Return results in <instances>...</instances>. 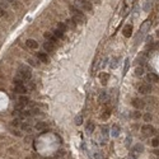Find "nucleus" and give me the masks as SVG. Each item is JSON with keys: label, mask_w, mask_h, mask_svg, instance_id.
<instances>
[{"label": "nucleus", "mask_w": 159, "mask_h": 159, "mask_svg": "<svg viewBox=\"0 0 159 159\" xmlns=\"http://www.w3.org/2000/svg\"><path fill=\"white\" fill-rule=\"evenodd\" d=\"M70 13L73 16V19L75 23H79V24H83L85 22V17L84 14L81 13V10H79V8H77V6H73L70 5Z\"/></svg>", "instance_id": "nucleus-1"}, {"label": "nucleus", "mask_w": 159, "mask_h": 159, "mask_svg": "<svg viewBox=\"0 0 159 159\" xmlns=\"http://www.w3.org/2000/svg\"><path fill=\"white\" fill-rule=\"evenodd\" d=\"M75 5H77V8H79L81 10H88L90 13L93 12V5L89 0H77Z\"/></svg>", "instance_id": "nucleus-2"}, {"label": "nucleus", "mask_w": 159, "mask_h": 159, "mask_svg": "<svg viewBox=\"0 0 159 159\" xmlns=\"http://www.w3.org/2000/svg\"><path fill=\"white\" fill-rule=\"evenodd\" d=\"M19 75H20V77L23 78L24 80L31 79V77H32L31 67L27 66V65H20V66H19Z\"/></svg>", "instance_id": "nucleus-3"}, {"label": "nucleus", "mask_w": 159, "mask_h": 159, "mask_svg": "<svg viewBox=\"0 0 159 159\" xmlns=\"http://www.w3.org/2000/svg\"><path fill=\"white\" fill-rule=\"evenodd\" d=\"M149 27H150V20H146L145 23H144L143 26H141V29H140V34L138 36V41L141 38V37L145 34L146 32H148V29H149Z\"/></svg>", "instance_id": "nucleus-4"}, {"label": "nucleus", "mask_w": 159, "mask_h": 159, "mask_svg": "<svg viewBox=\"0 0 159 159\" xmlns=\"http://www.w3.org/2000/svg\"><path fill=\"white\" fill-rule=\"evenodd\" d=\"M132 106L136 108V110H143L144 107H145V103H144L143 99H139V98H135V99H132Z\"/></svg>", "instance_id": "nucleus-5"}, {"label": "nucleus", "mask_w": 159, "mask_h": 159, "mask_svg": "<svg viewBox=\"0 0 159 159\" xmlns=\"http://www.w3.org/2000/svg\"><path fill=\"white\" fill-rule=\"evenodd\" d=\"M141 132L144 135H151V134H154V128H153V126H150V125H144L141 127Z\"/></svg>", "instance_id": "nucleus-6"}, {"label": "nucleus", "mask_w": 159, "mask_h": 159, "mask_svg": "<svg viewBox=\"0 0 159 159\" xmlns=\"http://www.w3.org/2000/svg\"><path fill=\"white\" fill-rule=\"evenodd\" d=\"M150 90H151V87L149 84H141V85H139V92L141 94H148V93H150Z\"/></svg>", "instance_id": "nucleus-7"}, {"label": "nucleus", "mask_w": 159, "mask_h": 159, "mask_svg": "<svg viewBox=\"0 0 159 159\" xmlns=\"http://www.w3.org/2000/svg\"><path fill=\"white\" fill-rule=\"evenodd\" d=\"M43 48H45V51H47V52H52L55 50V45L52 43L51 41H46L43 43Z\"/></svg>", "instance_id": "nucleus-8"}, {"label": "nucleus", "mask_w": 159, "mask_h": 159, "mask_svg": "<svg viewBox=\"0 0 159 159\" xmlns=\"http://www.w3.org/2000/svg\"><path fill=\"white\" fill-rule=\"evenodd\" d=\"M122 33H124L125 37H130V36L132 34V26H131V24H126V26L124 27Z\"/></svg>", "instance_id": "nucleus-9"}, {"label": "nucleus", "mask_w": 159, "mask_h": 159, "mask_svg": "<svg viewBox=\"0 0 159 159\" xmlns=\"http://www.w3.org/2000/svg\"><path fill=\"white\" fill-rule=\"evenodd\" d=\"M99 79H101L102 84L106 85V84H107V81H108V79H110V74L108 73H101L99 74Z\"/></svg>", "instance_id": "nucleus-10"}, {"label": "nucleus", "mask_w": 159, "mask_h": 159, "mask_svg": "<svg viewBox=\"0 0 159 159\" xmlns=\"http://www.w3.org/2000/svg\"><path fill=\"white\" fill-rule=\"evenodd\" d=\"M98 99H99V102H101V103L107 102V101H108V93H107V92H104V90H102V92L99 93V95H98Z\"/></svg>", "instance_id": "nucleus-11"}, {"label": "nucleus", "mask_w": 159, "mask_h": 159, "mask_svg": "<svg viewBox=\"0 0 159 159\" xmlns=\"http://www.w3.org/2000/svg\"><path fill=\"white\" fill-rule=\"evenodd\" d=\"M26 45H27L28 48H32V50H36L38 47V43H37V41H34V40H27Z\"/></svg>", "instance_id": "nucleus-12"}, {"label": "nucleus", "mask_w": 159, "mask_h": 159, "mask_svg": "<svg viewBox=\"0 0 159 159\" xmlns=\"http://www.w3.org/2000/svg\"><path fill=\"white\" fill-rule=\"evenodd\" d=\"M16 93H18V94H24V93H27V88L23 85V84H18V85H16Z\"/></svg>", "instance_id": "nucleus-13"}, {"label": "nucleus", "mask_w": 159, "mask_h": 159, "mask_svg": "<svg viewBox=\"0 0 159 159\" xmlns=\"http://www.w3.org/2000/svg\"><path fill=\"white\" fill-rule=\"evenodd\" d=\"M146 79H148L149 83H155V81H158V75L154 74V73H149L146 75Z\"/></svg>", "instance_id": "nucleus-14"}, {"label": "nucleus", "mask_w": 159, "mask_h": 159, "mask_svg": "<svg viewBox=\"0 0 159 159\" xmlns=\"http://www.w3.org/2000/svg\"><path fill=\"white\" fill-rule=\"evenodd\" d=\"M37 59L40 60V61H42V63H48V57H47V55L46 54H43V52H40V54H37Z\"/></svg>", "instance_id": "nucleus-15"}, {"label": "nucleus", "mask_w": 159, "mask_h": 159, "mask_svg": "<svg viewBox=\"0 0 159 159\" xmlns=\"http://www.w3.org/2000/svg\"><path fill=\"white\" fill-rule=\"evenodd\" d=\"M46 127H47V124L46 122H37L36 126H34V128H36L37 131H43Z\"/></svg>", "instance_id": "nucleus-16"}, {"label": "nucleus", "mask_w": 159, "mask_h": 159, "mask_svg": "<svg viewBox=\"0 0 159 159\" xmlns=\"http://www.w3.org/2000/svg\"><path fill=\"white\" fill-rule=\"evenodd\" d=\"M85 131H87L88 134H92V132L94 131V124H93V122H88V125H87V127H85Z\"/></svg>", "instance_id": "nucleus-17"}, {"label": "nucleus", "mask_w": 159, "mask_h": 159, "mask_svg": "<svg viewBox=\"0 0 159 159\" xmlns=\"http://www.w3.org/2000/svg\"><path fill=\"white\" fill-rule=\"evenodd\" d=\"M118 134H120V127L117 126V125H113V127H112V136H118Z\"/></svg>", "instance_id": "nucleus-18"}, {"label": "nucleus", "mask_w": 159, "mask_h": 159, "mask_svg": "<svg viewBox=\"0 0 159 159\" xmlns=\"http://www.w3.org/2000/svg\"><path fill=\"white\" fill-rule=\"evenodd\" d=\"M54 34L57 37V38H64V32L63 31H60V29H54Z\"/></svg>", "instance_id": "nucleus-19"}, {"label": "nucleus", "mask_w": 159, "mask_h": 159, "mask_svg": "<svg viewBox=\"0 0 159 159\" xmlns=\"http://www.w3.org/2000/svg\"><path fill=\"white\" fill-rule=\"evenodd\" d=\"M144 74V67L143 66H138L135 69V75H138V77H141V75Z\"/></svg>", "instance_id": "nucleus-20"}, {"label": "nucleus", "mask_w": 159, "mask_h": 159, "mask_svg": "<svg viewBox=\"0 0 159 159\" xmlns=\"http://www.w3.org/2000/svg\"><path fill=\"white\" fill-rule=\"evenodd\" d=\"M128 66H130V63H128V59H126V60H125V65H124V71H122V75H126V74H127Z\"/></svg>", "instance_id": "nucleus-21"}, {"label": "nucleus", "mask_w": 159, "mask_h": 159, "mask_svg": "<svg viewBox=\"0 0 159 159\" xmlns=\"http://www.w3.org/2000/svg\"><path fill=\"white\" fill-rule=\"evenodd\" d=\"M66 27H70V28H75V22H74V19H67L66 20Z\"/></svg>", "instance_id": "nucleus-22"}, {"label": "nucleus", "mask_w": 159, "mask_h": 159, "mask_svg": "<svg viewBox=\"0 0 159 159\" xmlns=\"http://www.w3.org/2000/svg\"><path fill=\"white\" fill-rule=\"evenodd\" d=\"M131 117L135 118V120H138V118L141 117V113H140L139 111H134V112H131Z\"/></svg>", "instance_id": "nucleus-23"}, {"label": "nucleus", "mask_w": 159, "mask_h": 159, "mask_svg": "<svg viewBox=\"0 0 159 159\" xmlns=\"http://www.w3.org/2000/svg\"><path fill=\"white\" fill-rule=\"evenodd\" d=\"M103 112H104V113L102 115V117H103L104 120H106V118H108V117H110V115H111V110H110V108H106Z\"/></svg>", "instance_id": "nucleus-24"}, {"label": "nucleus", "mask_w": 159, "mask_h": 159, "mask_svg": "<svg viewBox=\"0 0 159 159\" xmlns=\"http://www.w3.org/2000/svg\"><path fill=\"white\" fill-rule=\"evenodd\" d=\"M22 130H24V131H29V130H31V125H29L28 122L22 124Z\"/></svg>", "instance_id": "nucleus-25"}, {"label": "nucleus", "mask_w": 159, "mask_h": 159, "mask_svg": "<svg viewBox=\"0 0 159 159\" xmlns=\"http://www.w3.org/2000/svg\"><path fill=\"white\" fill-rule=\"evenodd\" d=\"M57 29H60V31H63V32H65L66 29H67V27L64 24V23H57Z\"/></svg>", "instance_id": "nucleus-26"}, {"label": "nucleus", "mask_w": 159, "mask_h": 159, "mask_svg": "<svg viewBox=\"0 0 159 159\" xmlns=\"http://www.w3.org/2000/svg\"><path fill=\"white\" fill-rule=\"evenodd\" d=\"M43 36H45V38H46L47 41H51V40L55 37V36H52V33H51V32H46V33H45Z\"/></svg>", "instance_id": "nucleus-27"}, {"label": "nucleus", "mask_w": 159, "mask_h": 159, "mask_svg": "<svg viewBox=\"0 0 159 159\" xmlns=\"http://www.w3.org/2000/svg\"><path fill=\"white\" fill-rule=\"evenodd\" d=\"M28 64H29V65H32V66H38V64H40V63H38V60L36 61V60H33V59H29V60H28Z\"/></svg>", "instance_id": "nucleus-28"}, {"label": "nucleus", "mask_w": 159, "mask_h": 159, "mask_svg": "<svg viewBox=\"0 0 159 159\" xmlns=\"http://www.w3.org/2000/svg\"><path fill=\"white\" fill-rule=\"evenodd\" d=\"M150 8H151V3L148 0V1H146L145 4H144V10H145V12H149V9H150Z\"/></svg>", "instance_id": "nucleus-29"}, {"label": "nucleus", "mask_w": 159, "mask_h": 159, "mask_svg": "<svg viewBox=\"0 0 159 159\" xmlns=\"http://www.w3.org/2000/svg\"><path fill=\"white\" fill-rule=\"evenodd\" d=\"M143 150H144V146L141 145V144H138V145L135 146V151H139V153H141Z\"/></svg>", "instance_id": "nucleus-30"}, {"label": "nucleus", "mask_w": 159, "mask_h": 159, "mask_svg": "<svg viewBox=\"0 0 159 159\" xmlns=\"http://www.w3.org/2000/svg\"><path fill=\"white\" fill-rule=\"evenodd\" d=\"M22 103H24V104H27L28 102H29V98L28 97H20V99H19Z\"/></svg>", "instance_id": "nucleus-31"}, {"label": "nucleus", "mask_w": 159, "mask_h": 159, "mask_svg": "<svg viewBox=\"0 0 159 159\" xmlns=\"http://www.w3.org/2000/svg\"><path fill=\"white\" fill-rule=\"evenodd\" d=\"M151 145H153L154 148L159 146V140H158V139H153V141H151Z\"/></svg>", "instance_id": "nucleus-32"}, {"label": "nucleus", "mask_w": 159, "mask_h": 159, "mask_svg": "<svg viewBox=\"0 0 159 159\" xmlns=\"http://www.w3.org/2000/svg\"><path fill=\"white\" fill-rule=\"evenodd\" d=\"M116 65H117V59L115 57V59H112V63H111V67H113V69H115V67H116Z\"/></svg>", "instance_id": "nucleus-33"}, {"label": "nucleus", "mask_w": 159, "mask_h": 159, "mask_svg": "<svg viewBox=\"0 0 159 159\" xmlns=\"http://www.w3.org/2000/svg\"><path fill=\"white\" fill-rule=\"evenodd\" d=\"M75 121H77V122H75L77 125H81V124H83V122H81V121H83V117H81V116H78Z\"/></svg>", "instance_id": "nucleus-34"}, {"label": "nucleus", "mask_w": 159, "mask_h": 159, "mask_svg": "<svg viewBox=\"0 0 159 159\" xmlns=\"http://www.w3.org/2000/svg\"><path fill=\"white\" fill-rule=\"evenodd\" d=\"M144 120H145L146 122H148V121H150V120H151V115H149V113H146V115L144 116Z\"/></svg>", "instance_id": "nucleus-35"}, {"label": "nucleus", "mask_w": 159, "mask_h": 159, "mask_svg": "<svg viewBox=\"0 0 159 159\" xmlns=\"http://www.w3.org/2000/svg\"><path fill=\"white\" fill-rule=\"evenodd\" d=\"M102 131H103V135H104V136H107V135H108V128H107V127H103V128H102Z\"/></svg>", "instance_id": "nucleus-36"}, {"label": "nucleus", "mask_w": 159, "mask_h": 159, "mask_svg": "<svg viewBox=\"0 0 159 159\" xmlns=\"http://www.w3.org/2000/svg\"><path fill=\"white\" fill-rule=\"evenodd\" d=\"M19 122H20L19 120H14V121H13V126H18V125H19Z\"/></svg>", "instance_id": "nucleus-37"}, {"label": "nucleus", "mask_w": 159, "mask_h": 159, "mask_svg": "<svg viewBox=\"0 0 159 159\" xmlns=\"http://www.w3.org/2000/svg\"><path fill=\"white\" fill-rule=\"evenodd\" d=\"M5 16V12H4V9L3 8H0V17H4Z\"/></svg>", "instance_id": "nucleus-38"}, {"label": "nucleus", "mask_w": 159, "mask_h": 159, "mask_svg": "<svg viewBox=\"0 0 159 159\" xmlns=\"http://www.w3.org/2000/svg\"><path fill=\"white\" fill-rule=\"evenodd\" d=\"M153 153H154V154H155L157 157H159V149H157V150H154V151H153Z\"/></svg>", "instance_id": "nucleus-39"}, {"label": "nucleus", "mask_w": 159, "mask_h": 159, "mask_svg": "<svg viewBox=\"0 0 159 159\" xmlns=\"http://www.w3.org/2000/svg\"><path fill=\"white\" fill-rule=\"evenodd\" d=\"M31 140H32L31 136H28V138H26V141H31Z\"/></svg>", "instance_id": "nucleus-40"}, {"label": "nucleus", "mask_w": 159, "mask_h": 159, "mask_svg": "<svg viewBox=\"0 0 159 159\" xmlns=\"http://www.w3.org/2000/svg\"><path fill=\"white\" fill-rule=\"evenodd\" d=\"M8 3H14V0H8Z\"/></svg>", "instance_id": "nucleus-41"}, {"label": "nucleus", "mask_w": 159, "mask_h": 159, "mask_svg": "<svg viewBox=\"0 0 159 159\" xmlns=\"http://www.w3.org/2000/svg\"><path fill=\"white\" fill-rule=\"evenodd\" d=\"M157 36H158V37H159V31H158V32H157Z\"/></svg>", "instance_id": "nucleus-42"}]
</instances>
